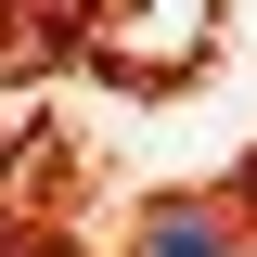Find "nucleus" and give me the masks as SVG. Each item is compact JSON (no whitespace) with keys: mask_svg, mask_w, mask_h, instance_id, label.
I'll return each mask as SVG.
<instances>
[{"mask_svg":"<svg viewBox=\"0 0 257 257\" xmlns=\"http://www.w3.org/2000/svg\"><path fill=\"white\" fill-rule=\"evenodd\" d=\"M155 257H219V219H193V206H180V219H155Z\"/></svg>","mask_w":257,"mask_h":257,"instance_id":"nucleus-1","label":"nucleus"}]
</instances>
